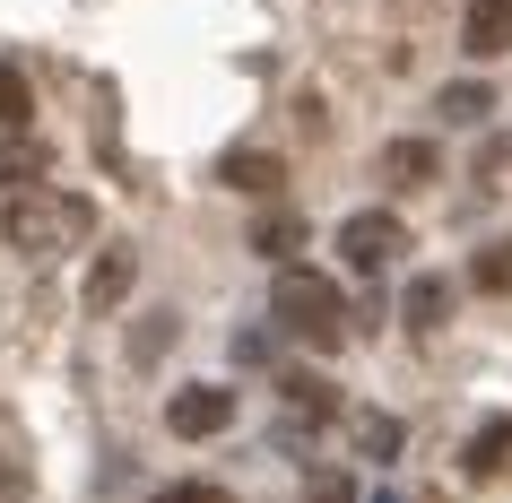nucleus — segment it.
I'll return each mask as SVG.
<instances>
[{
  "instance_id": "f257e3e1",
  "label": "nucleus",
  "mask_w": 512,
  "mask_h": 503,
  "mask_svg": "<svg viewBox=\"0 0 512 503\" xmlns=\"http://www.w3.org/2000/svg\"><path fill=\"white\" fill-rule=\"evenodd\" d=\"M96 235V209H87L79 191H9V209H0V243L9 252H27V261H61V252H79V243Z\"/></svg>"
},
{
  "instance_id": "f03ea898",
  "label": "nucleus",
  "mask_w": 512,
  "mask_h": 503,
  "mask_svg": "<svg viewBox=\"0 0 512 503\" xmlns=\"http://www.w3.org/2000/svg\"><path fill=\"white\" fill-rule=\"evenodd\" d=\"M270 313L287 339H304L313 356H330V347H348V295H339V278H322V269H278L270 287Z\"/></svg>"
},
{
  "instance_id": "7ed1b4c3",
  "label": "nucleus",
  "mask_w": 512,
  "mask_h": 503,
  "mask_svg": "<svg viewBox=\"0 0 512 503\" xmlns=\"http://www.w3.org/2000/svg\"><path fill=\"white\" fill-rule=\"evenodd\" d=\"M339 261L356 269V278H382V269L408 261V226L391 209H356L348 226H339Z\"/></svg>"
},
{
  "instance_id": "20e7f679",
  "label": "nucleus",
  "mask_w": 512,
  "mask_h": 503,
  "mask_svg": "<svg viewBox=\"0 0 512 503\" xmlns=\"http://www.w3.org/2000/svg\"><path fill=\"white\" fill-rule=\"evenodd\" d=\"M165 425H174L183 443H209V434L235 425V391H226V382H183V391L165 399Z\"/></svg>"
},
{
  "instance_id": "39448f33",
  "label": "nucleus",
  "mask_w": 512,
  "mask_h": 503,
  "mask_svg": "<svg viewBox=\"0 0 512 503\" xmlns=\"http://www.w3.org/2000/svg\"><path fill=\"white\" fill-rule=\"evenodd\" d=\"M460 44H469V61H504L512 53V0H469Z\"/></svg>"
},
{
  "instance_id": "423d86ee",
  "label": "nucleus",
  "mask_w": 512,
  "mask_h": 503,
  "mask_svg": "<svg viewBox=\"0 0 512 503\" xmlns=\"http://www.w3.org/2000/svg\"><path fill=\"white\" fill-rule=\"evenodd\" d=\"M434 174H443V148H434V139H391V148H382V183L391 191H426Z\"/></svg>"
},
{
  "instance_id": "0eeeda50",
  "label": "nucleus",
  "mask_w": 512,
  "mask_h": 503,
  "mask_svg": "<svg viewBox=\"0 0 512 503\" xmlns=\"http://www.w3.org/2000/svg\"><path fill=\"white\" fill-rule=\"evenodd\" d=\"M512 469V417H486L478 434H469V443H460V477H504Z\"/></svg>"
},
{
  "instance_id": "6e6552de",
  "label": "nucleus",
  "mask_w": 512,
  "mask_h": 503,
  "mask_svg": "<svg viewBox=\"0 0 512 503\" xmlns=\"http://www.w3.org/2000/svg\"><path fill=\"white\" fill-rule=\"evenodd\" d=\"M131 278H139V252H131V243H105V252H96V269H87V304H96V313H113V304L131 295Z\"/></svg>"
},
{
  "instance_id": "1a4fd4ad",
  "label": "nucleus",
  "mask_w": 512,
  "mask_h": 503,
  "mask_svg": "<svg viewBox=\"0 0 512 503\" xmlns=\"http://www.w3.org/2000/svg\"><path fill=\"white\" fill-rule=\"evenodd\" d=\"M44 174H53L44 139H27V131H9V139H0V191H35Z\"/></svg>"
},
{
  "instance_id": "9d476101",
  "label": "nucleus",
  "mask_w": 512,
  "mask_h": 503,
  "mask_svg": "<svg viewBox=\"0 0 512 503\" xmlns=\"http://www.w3.org/2000/svg\"><path fill=\"white\" fill-rule=\"evenodd\" d=\"M443 313H452V278H443V269L408 278V295H400V321H408V330H443Z\"/></svg>"
},
{
  "instance_id": "9b49d317",
  "label": "nucleus",
  "mask_w": 512,
  "mask_h": 503,
  "mask_svg": "<svg viewBox=\"0 0 512 503\" xmlns=\"http://www.w3.org/2000/svg\"><path fill=\"white\" fill-rule=\"evenodd\" d=\"M348 434H356V451H365V460H400V443H408V425L391 417V408H356Z\"/></svg>"
},
{
  "instance_id": "f8f14e48",
  "label": "nucleus",
  "mask_w": 512,
  "mask_h": 503,
  "mask_svg": "<svg viewBox=\"0 0 512 503\" xmlns=\"http://www.w3.org/2000/svg\"><path fill=\"white\" fill-rule=\"evenodd\" d=\"M278 391H287V408H296V417H313V425L339 417V382H322V373H287Z\"/></svg>"
},
{
  "instance_id": "ddd939ff",
  "label": "nucleus",
  "mask_w": 512,
  "mask_h": 503,
  "mask_svg": "<svg viewBox=\"0 0 512 503\" xmlns=\"http://www.w3.org/2000/svg\"><path fill=\"white\" fill-rule=\"evenodd\" d=\"M217 174H226L235 191H278V183H287V165H278L270 148H235V157L217 165Z\"/></svg>"
},
{
  "instance_id": "4468645a",
  "label": "nucleus",
  "mask_w": 512,
  "mask_h": 503,
  "mask_svg": "<svg viewBox=\"0 0 512 503\" xmlns=\"http://www.w3.org/2000/svg\"><path fill=\"white\" fill-rule=\"evenodd\" d=\"M469 287L478 295H512V235H495L478 261H469Z\"/></svg>"
},
{
  "instance_id": "2eb2a0df",
  "label": "nucleus",
  "mask_w": 512,
  "mask_h": 503,
  "mask_svg": "<svg viewBox=\"0 0 512 503\" xmlns=\"http://www.w3.org/2000/svg\"><path fill=\"white\" fill-rule=\"evenodd\" d=\"M296 243H304V217H287V209H278V217H261V226H252V252H261V261H287Z\"/></svg>"
},
{
  "instance_id": "dca6fc26",
  "label": "nucleus",
  "mask_w": 512,
  "mask_h": 503,
  "mask_svg": "<svg viewBox=\"0 0 512 503\" xmlns=\"http://www.w3.org/2000/svg\"><path fill=\"white\" fill-rule=\"evenodd\" d=\"M443 113H452V131H469V122H486V113H495V87H478V79L443 87Z\"/></svg>"
},
{
  "instance_id": "f3484780",
  "label": "nucleus",
  "mask_w": 512,
  "mask_h": 503,
  "mask_svg": "<svg viewBox=\"0 0 512 503\" xmlns=\"http://www.w3.org/2000/svg\"><path fill=\"white\" fill-rule=\"evenodd\" d=\"M27 122H35V87L0 61V131H27Z\"/></svg>"
},
{
  "instance_id": "a211bd4d",
  "label": "nucleus",
  "mask_w": 512,
  "mask_h": 503,
  "mask_svg": "<svg viewBox=\"0 0 512 503\" xmlns=\"http://www.w3.org/2000/svg\"><path fill=\"white\" fill-rule=\"evenodd\" d=\"M157 503H235V495L209 486V477H174V486H157Z\"/></svg>"
},
{
  "instance_id": "6ab92c4d",
  "label": "nucleus",
  "mask_w": 512,
  "mask_h": 503,
  "mask_svg": "<svg viewBox=\"0 0 512 503\" xmlns=\"http://www.w3.org/2000/svg\"><path fill=\"white\" fill-rule=\"evenodd\" d=\"M313 503H356V477L348 469H313Z\"/></svg>"
},
{
  "instance_id": "aec40b11",
  "label": "nucleus",
  "mask_w": 512,
  "mask_h": 503,
  "mask_svg": "<svg viewBox=\"0 0 512 503\" xmlns=\"http://www.w3.org/2000/svg\"><path fill=\"white\" fill-rule=\"evenodd\" d=\"M374 503H391V495H374Z\"/></svg>"
}]
</instances>
